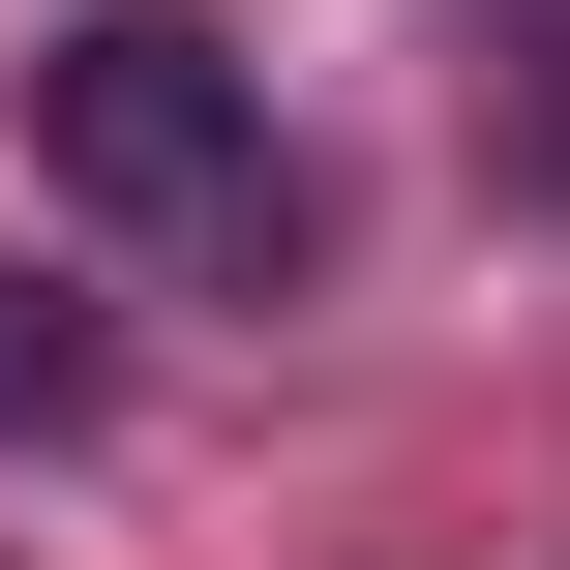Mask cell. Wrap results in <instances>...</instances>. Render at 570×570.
I'll use <instances>...</instances> for the list:
<instances>
[{"instance_id":"6da1fadb","label":"cell","mask_w":570,"mask_h":570,"mask_svg":"<svg viewBox=\"0 0 570 570\" xmlns=\"http://www.w3.org/2000/svg\"><path fill=\"white\" fill-rule=\"evenodd\" d=\"M30 180H60L90 240H210V271H271V240H301V180H271V90H240L180 0H90V30L30 60Z\"/></svg>"},{"instance_id":"7a4b0ae2","label":"cell","mask_w":570,"mask_h":570,"mask_svg":"<svg viewBox=\"0 0 570 570\" xmlns=\"http://www.w3.org/2000/svg\"><path fill=\"white\" fill-rule=\"evenodd\" d=\"M60 421H90V301H30V271H0V451H60Z\"/></svg>"}]
</instances>
